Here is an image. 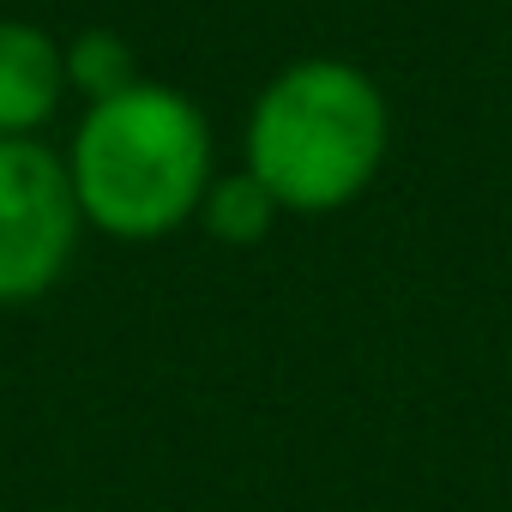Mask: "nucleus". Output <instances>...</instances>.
<instances>
[{"mask_svg": "<svg viewBox=\"0 0 512 512\" xmlns=\"http://www.w3.org/2000/svg\"><path fill=\"white\" fill-rule=\"evenodd\" d=\"M67 175L85 229L109 241H163L187 229L217 181L205 109L157 79L91 103L67 145Z\"/></svg>", "mask_w": 512, "mask_h": 512, "instance_id": "1", "label": "nucleus"}, {"mask_svg": "<svg viewBox=\"0 0 512 512\" xmlns=\"http://www.w3.org/2000/svg\"><path fill=\"white\" fill-rule=\"evenodd\" d=\"M392 145V109L368 67L344 55H308L272 73L247 109L241 169L278 211L326 217L356 205Z\"/></svg>", "mask_w": 512, "mask_h": 512, "instance_id": "2", "label": "nucleus"}, {"mask_svg": "<svg viewBox=\"0 0 512 512\" xmlns=\"http://www.w3.org/2000/svg\"><path fill=\"white\" fill-rule=\"evenodd\" d=\"M79 235L67 157L43 139H0V308L43 302L67 278Z\"/></svg>", "mask_w": 512, "mask_h": 512, "instance_id": "3", "label": "nucleus"}, {"mask_svg": "<svg viewBox=\"0 0 512 512\" xmlns=\"http://www.w3.org/2000/svg\"><path fill=\"white\" fill-rule=\"evenodd\" d=\"M67 97V55L31 19H0V139H37Z\"/></svg>", "mask_w": 512, "mask_h": 512, "instance_id": "4", "label": "nucleus"}, {"mask_svg": "<svg viewBox=\"0 0 512 512\" xmlns=\"http://www.w3.org/2000/svg\"><path fill=\"white\" fill-rule=\"evenodd\" d=\"M284 211H278V199L253 181L247 169H229V175H217L211 187H205V205H199V229L211 235V241H223V247H253V241H266L272 235V223H278Z\"/></svg>", "mask_w": 512, "mask_h": 512, "instance_id": "5", "label": "nucleus"}, {"mask_svg": "<svg viewBox=\"0 0 512 512\" xmlns=\"http://www.w3.org/2000/svg\"><path fill=\"white\" fill-rule=\"evenodd\" d=\"M61 55H67V91H79L85 103H109L127 85H139V55L115 31H79L73 43H61Z\"/></svg>", "mask_w": 512, "mask_h": 512, "instance_id": "6", "label": "nucleus"}, {"mask_svg": "<svg viewBox=\"0 0 512 512\" xmlns=\"http://www.w3.org/2000/svg\"><path fill=\"white\" fill-rule=\"evenodd\" d=\"M506 7H512V0H506Z\"/></svg>", "mask_w": 512, "mask_h": 512, "instance_id": "7", "label": "nucleus"}]
</instances>
